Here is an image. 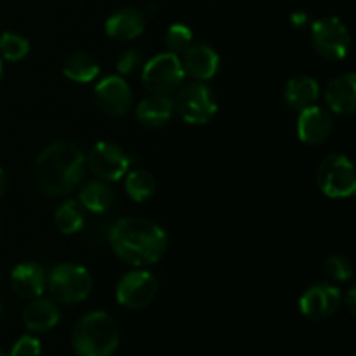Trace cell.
Segmentation results:
<instances>
[{"instance_id": "obj_1", "label": "cell", "mask_w": 356, "mask_h": 356, "mask_svg": "<svg viewBox=\"0 0 356 356\" xmlns=\"http://www.w3.org/2000/svg\"><path fill=\"white\" fill-rule=\"evenodd\" d=\"M86 155L73 141L51 143L35 160V183L45 197L70 195L86 177Z\"/></svg>"}, {"instance_id": "obj_2", "label": "cell", "mask_w": 356, "mask_h": 356, "mask_svg": "<svg viewBox=\"0 0 356 356\" xmlns=\"http://www.w3.org/2000/svg\"><path fill=\"white\" fill-rule=\"evenodd\" d=\"M106 238L117 257L132 266L159 263L169 243L162 226L145 218L118 219L110 225Z\"/></svg>"}, {"instance_id": "obj_3", "label": "cell", "mask_w": 356, "mask_h": 356, "mask_svg": "<svg viewBox=\"0 0 356 356\" xmlns=\"http://www.w3.org/2000/svg\"><path fill=\"white\" fill-rule=\"evenodd\" d=\"M120 344V329L104 312L86 313L72 330V346L76 356H111Z\"/></svg>"}, {"instance_id": "obj_4", "label": "cell", "mask_w": 356, "mask_h": 356, "mask_svg": "<svg viewBox=\"0 0 356 356\" xmlns=\"http://www.w3.org/2000/svg\"><path fill=\"white\" fill-rule=\"evenodd\" d=\"M47 289L54 301L79 305L92 292V277L80 264H58L47 275Z\"/></svg>"}, {"instance_id": "obj_5", "label": "cell", "mask_w": 356, "mask_h": 356, "mask_svg": "<svg viewBox=\"0 0 356 356\" xmlns=\"http://www.w3.org/2000/svg\"><path fill=\"white\" fill-rule=\"evenodd\" d=\"M316 184L325 197L350 198L356 190V177L353 163L348 156L334 153L325 156L316 170Z\"/></svg>"}, {"instance_id": "obj_6", "label": "cell", "mask_w": 356, "mask_h": 356, "mask_svg": "<svg viewBox=\"0 0 356 356\" xmlns=\"http://www.w3.org/2000/svg\"><path fill=\"white\" fill-rule=\"evenodd\" d=\"M183 65L181 58L172 52H163V54L155 56L149 59L141 72L143 86L152 94H160V96H169L176 92L184 82Z\"/></svg>"}, {"instance_id": "obj_7", "label": "cell", "mask_w": 356, "mask_h": 356, "mask_svg": "<svg viewBox=\"0 0 356 356\" xmlns=\"http://www.w3.org/2000/svg\"><path fill=\"white\" fill-rule=\"evenodd\" d=\"M174 111H177L186 124L205 125L218 113V103L211 87L204 82H191L177 92Z\"/></svg>"}, {"instance_id": "obj_8", "label": "cell", "mask_w": 356, "mask_h": 356, "mask_svg": "<svg viewBox=\"0 0 356 356\" xmlns=\"http://www.w3.org/2000/svg\"><path fill=\"white\" fill-rule=\"evenodd\" d=\"M312 44L323 59L341 61L350 52V30L339 17H320L312 24Z\"/></svg>"}, {"instance_id": "obj_9", "label": "cell", "mask_w": 356, "mask_h": 356, "mask_svg": "<svg viewBox=\"0 0 356 356\" xmlns=\"http://www.w3.org/2000/svg\"><path fill=\"white\" fill-rule=\"evenodd\" d=\"M132 159L118 145L110 141H99L90 148L86 156V165L97 179L106 183L122 179L129 172Z\"/></svg>"}, {"instance_id": "obj_10", "label": "cell", "mask_w": 356, "mask_h": 356, "mask_svg": "<svg viewBox=\"0 0 356 356\" xmlns=\"http://www.w3.org/2000/svg\"><path fill=\"white\" fill-rule=\"evenodd\" d=\"M159 294V282L149 271H129L118 280L115 298L127 309H143L153 302Z\"/></svg>"}, {"instance_id": "obj_11", "label": "cell", "mask_w": 356, "mask_h": 356, "mask_svg": "<svg viewBox=\"0 0 356 356\" xmlns=\"http://www.w3.org/2000/svg\"><path fill=\"white\" fill-rule=\"evenodd\" d=\"M343 305V294L339 289L327 282L313 284L299 299V309L309 320H327L336 315Z\"/></svg>"}, {"instance_id": "obj_12", "label": "cell", "mask_w": 356, "mask_h": 356, "mask_svg": "<svg viewBox=\"0 0 356 356\" xmlns=\"http://www.w3.org/2000/svg\"><path fill=\"white\" fill-rule=\"evenodd\" d=\"M94 103L108 117H124L132 106L131 87L122 76H106L94 89Z\"/></svg>"}, {"instance_id": "obj_13", "label": "cell", "mask_w": 356, "mask_h": 356, "mask_svg": "<svg viewBox=\"0 0 356 356\" xmlns=\"http://www.w3.org/2000/svg\"><path fill=\"white\" fill-rule=\"evenodd\" d=\"M332 134V118L329 111L320 106H309L299 111L298 138L305 145L320 146L329 141Z\"/></svg>"}, {"instance_id": "obj_14", "label": "cell", "mask_w": 356, "mask_h": 356, "mask_svg": "<svg viewBox=\"0 0 356 356\" xmlns=\"http://www.w3.org/2000/svg\"><path fill=\"white\" fill-rule=\"evenodd\" d=\"M219 63H221L219 54L207 44L190 45L181 58L184 73L190 75L191 79L198 80V82L214 79L219 70Z\"/></svg>"}, {"instance_id": "obj_15", "label": "cell", "mask_w": 356, "mask_h": 356, "mask_svg": "<svg viewBox=\"0 0 356 356\" xmlns=\"http://www.w3.org/2000/svg\"><path fill=\"white\" fill-rule=\"evenodd\" d=\"M10 287L21 299H37L47 287V273L37 263H21L10 273Z\"/></svg>"}, {"instance_id": "obj_16", "label": "cell", "mask_w": 356, "mask_h": 356, "mask_svg": "<svg viewBox=\"0 0 356 356\" xmlns=\"http://www.w3.org/2000/svg\"><path fill=\"white\" fill-rule=\"evenodd\" d=\"M146 28V16L145 13L138 9H118L111 14L104 23V31L110 38L115 40H134L141 37Z\"/></svg>"}, {"instance_id": "obj_17", "label": "cell", "mask_w": 356, "mask_h": 356, "mask_svg": "<svg viewBox=\"0 0 356 356\" xmlns=\"http://www.w3.org/2000/svg\"><path fill=\"white\" fill-rule=\"evenodd\" d=\"M325 103L334 113L353 115L356 110V75L344 73L325 87Z\"/></svg>"}, {"instance_id": "obj_18", "label": "cell", "mask_w": 356, "mask_h": 356, "mask_svg": "<svg viewBox=\"0 0 356 356\" xmlns=\"http://www.w3.org/2000/svg\"><path fill=\"white\" fill-rule=\"evenodd\" d=\"M61 313L51 299H31L23 309V323L31 332H47L59 323Z\"/></svg>"}, {"instance_id": "obj_19", "label": "cell", "mask_w": 356, "mask_h": 356, "mask_svg": "<svg viewBox=\"0 0 356 356\" xmlns=\"http://www.w3.org/2000/svg\"><path fill=\"white\" fill-rule=\"evenodd\" d=\"M79 200L87 212L94 216H103L113 209L115 202H117V193L106 181L92 179L83 184Z\"/></svg>"}, {"instance_id": "obj_20", "label": "cell", "mask_w": 356, "mask_h": 356, "mask_svg": "<svg viewBox=\"0 0 356 356\" xmlns=\"http://www.w3.org/2000/svg\"><path fill=\"white\" fill-rule=\"evenodd\" d=\"M174 115V101L169 96L152 94L136 108V117L145 127L160 129L170 122Z\"/></svg>"}, {"instance_id": "obj_21", "label": "cell", "mask_w": 356, "mask_h": 356, "mask_svg": "<svg viewBox=\"0 0 356 356\" xmlns=\"http://www.w3.org/2000/svg\"><path fill=\"white\" fill-rule=\"evenodd\" d=\"M285 103L292 110H305V108L313 106L320 96V86L313 76L299 75L289 80L285 86Z\"/></svg>"}, {"instance_id": "obj_22", "label": "cell", "mask_w": 356, "mask_h": 356, "mask_svg": "<svg viewBox=\"0 0 356 356\" xmlns=\"http://www.w3.org/2000/svg\"><path fill=\"white\" fill-rule=\"evenodd\" d=\"M63 73L66 79L76 83H89L101 73V66L92 54L86 51H75L63 63Z\"/></svg>"}, {"instance_id": "obj_23", "label": "cell", "mask_w": 356, "mask_h": 356, "mask_svg": "<svg viewBox=\"0 0 356 356\" xmlns=\"http://www.w3.org/2000/svg\"><path fill=\"white\" fill-rule=\"evenodd\" d=\"M87 222V211L80 200L70 198V200L63 202L54 212V225L65 235H75V233L82 232L86 228Z\"/></svg>"}, {"instance_id": "obj_24", "label": "cell", "mask_w": 356, "mask_h": 356, "mask_svg": "<svg viewBox=\"0 0 356 356\" xmlns=\"http://www.w3.org/2000/svg\"><path fill=\"white\" fill-rule=\"evenodd\" d=\"M125 191H127L129 198L138 204H143L148 198L153 197L156 190L155 177L145 169H136L125 174Z\"/></svg>"}, {"instance_id": "obj_25", "label": "cell", "mask_w": 356, "mask_h": 356, "mask_svg": "<svg viewBox=\"0 0 356 356\" xmlns=\"http://www.w3.org/2000/svg\"><path fill=\"white\" fill-rule=\"evenodd\" d=\"M30 54V42L19 33L6 31L0 35V56L6 61L17 63Z\"/></svg>"}, {"instance_id": "obj_26", "label": "cell", "mask_w": 356, "mask_h": 356, "mask_svg": "<svg viewBox=\"0 0 356 356\" xmlns=\"http://www.w3.org/2000/svg\"><path fill=\"white\" fill-rule=\"evenodd\" d=\"M193 42V31L183 23L170 24L165 33V45L172 54H183Z\"/></svg>"}, {"instance_id": "obj_27", "label": "cell", "mask_w": 356, "mask_h": 356, "mask_svg": "<svg viewBox=\"0 0 356 356\" xmlns=\"http://www.w3.org/2000/svg\"><path fill=\"white\" fill-rule=\"evenodd\" d=\"M323 270L336 282H348L353 278L351 261L346 256H341V254H334V256L327 257L325 264H323Z\"/></svg>"}, {"instance_id": "obj_28", "label": "cell", "mask_w": 356, "mask_h": 356, "mask_svg": "<svg viewBox=\"0 0 356 356\" xmlns=\"http://www.w3.org/2000/svg\"><path fill=\"white\" fill-rule=\"evenodd\" d=\"M143 66V54L138 49H127L120 58L117 59V70L120 75H132Z\"/></svg>"}, {"instance_id": "obj_29", "label": "cell", "mask_w": 356, "mask_h": 356, "mask_svg": "<svg viewBox=\"0 0 356 356\" xmlns=\"http://www.w3.org/2000/svg\"><path fill=\"white\" fill-rule=\"evenodd\" d=\"M42 344L37 337L33 336H21L16 343L13 344L10 356H40Z\"/></svg>"}, {"instance_id": "obj_30", "label": "cell", "mask_w": 356, "mask_h": 356, "mask_svg": "<svg viewBox=\"0 0 356 356\" xmlns=\"http://www.w3.org/2000/svg\"><path fill=\"white\" fill-rule=\"evenodd\" d=\"M344 305H346L348 312H350L351 315H355L356 313V287H351L350 291H348V294L344 296Z\"/></svg>"}, {"instance_id": "obj_31", "label": "cell", "mask_w": 356, "mask_h": 356, "mask_svg": "<svg viewBox=\"0 0 356 356\" xmlns=\"http://www.w3.org/2000/svg\"><path fill=\"white\" fill-rule=\"evenodd\" d=\"M306 21H308V16H306L305 13H294L291 16V23L294 24V26H305Z\"/></svg>"}, {"instance_id": "obj_32", "label": "cell", "mask_w": 356, "mask_h": 356, "mask_svg": "<svg viewBox=\"0 0 356 356\" xmlns=\"http://www.w3.org/2000/svg\"><path fill=\"white\" fill-rule=\"evenodd\" d=\"M6 190H7V176H6V172H3L2 167H0V198L3 197Z\"/></svg>"}, {"instance_id": "obj_33", "label": "cell", "mask_w": 356, "mask_h": 356, "mask_svg": "<svg viewBox=\"0 0 356 356\" xmlns=\"http://www.w3.org/2000/svg\"><path fill=\"white\" fill-rule=\"evenodd\" d=\"M2 75H3V66H2V59H0V80H2Z\"/></svg>"}, {"instance_id": "obj_34", "label": "cell", "mask_w": 356, "mask_h": 356, "mask_svg": "<svg viewBox=\"0 0 356 356\" xmlns=\"http://www.w3.org/2000/svg\"><path fill=\"white\" fill-rule=\"evenodd\" d=\"M2 313H3V308H2V305H0V318H2Z\"/></svg>"}, {"instance_id": "obj_35", "label": "cell", "mask_w": 356, "mask_h": 356, "mask_svg": "<svg viewBox=\"0 0 356 356\" xmlns=\"http://www.w3.org/2000/svg\"><path fill=\"white\" fill-rule=\"evenodd\" d=\"M0 356H10V355H7V353H3L2 350H0Z\"/></svg>"}, {"instance_id": "obj_36", "label": "cell", "mask_w": 356, "mask_h": 356, "mask_svg": "<svg viewBox=\"0 0 356 356\" xmlns=\"http://www.w3.org/2000/svg\"><path fill=\"white\" fill-rule=\"evenodd\" d=\"M0 236H2V226H0Z\"/></svg>"}, {"instance_id": "obj_37", "label": "cell", "mask_w": 356, "mask_h": 356, "mask_svg": "<svg viewBox=\"0 0 356 356\" xmlns=\"http://www.w3.org/2000/svg\"><path fill=\"white\" fill-rule=\"evenodd\" d=\"M0 284H2V278H0Z\"/></svg>"}]
</instances>
